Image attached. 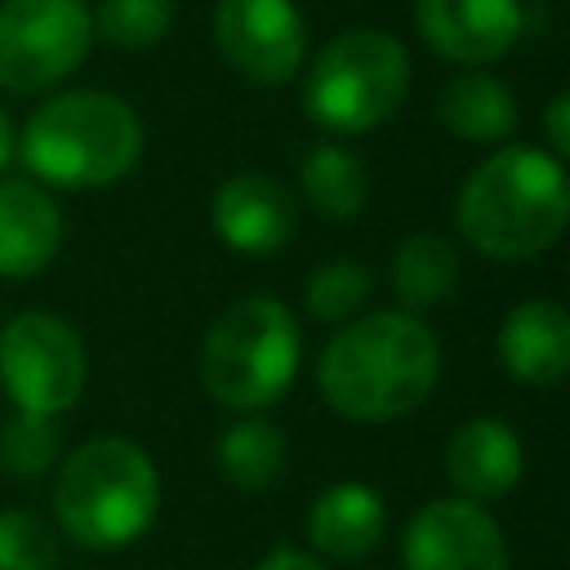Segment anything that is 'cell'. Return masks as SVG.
<instances>
[{"instance_id": "obj_1", "label": "cell", "mask_w": 570, "mask_h": 570, "mask_svg": "<svg viewBox=\"0 0 570 570\" xmlns=\"http://www.w3.org/2000/svg\"><path fill=\"white\" fill-rule=\"evenodd\" d=\"M441 374V343L414 312H370L321 352V396L352 423H392L419 410Z\"/></svg>"}, {"instance_id": "obj_2", "label": "cell", "mask_w": 570, "mask_h": 570, "mask_svg": "<svg viewBox=\"0 0 570 570\" xmlns=\"http://www.w3.org/2000/svg\"><path fill=\"white\" fill-rule=\"evenodd\" d=\"M454 223L463 240L485 258H539L561 240L570 223L566 165L539 147H499L459 187Z\"/></svg>"}, {"instance_id": "obj_3", "label": "cell", "mask_w": 570, "mask_h": 570, "mask_svg": "<svg viewBox=\"0 0 570 570\" xmlns=\"http://www.w3.org/2000/svg\"><path fill=\"white\" fill-rule=\"evenodd\" d=\"M22 165L49 187H107L142 156L138 111L102 89H67L31 111L18 138Z\"/></svg>"}, {"instance_id": "obj_4", "label": "cell", "mask_w": 570, "mask_h": 570, "mask_svg": "<svg viewBox=\"0 0 570 570\" xmlns=\"http://www.w3.org/2000/svg\"><path fill=\"white\" fill-rule=\"evenodd\" d=\"M160 508V476L142 445L125 436H94L58 472L53 512L71 543L111 552L147 534Z\"/></svg>"}, {"instance_id": "obj_5", "label": "cell", "mask_w": 570, "mask_h": 570, "mask_svg": "<svg viewBox=\"0 0 570 570\" xmlns=\"http://www.w3.org/2000/svg\"><path fill=\"white\" fill-rule=\"evenodd\" d=\"M303 338L285 303L240 298L200 338V383L227 410H263L298 374Z\"/></svg>"}, {"instance_id": "obj_6", "label": "cell", "mask_w": 570, "mask_h": 570, "mask_svg": "<svg viewBox=\"0 0 570 570\" xmlns=\"http://www.w3.org/2000/svg\"><path fill=\"white\" fill-rule=\"evenodd\" d=\"M405 94V45L379 27H352L312 58L303 80V111L330 134H370L401 111Z\"/></svg>"}, {"instance_id": "obj_7", "label": "cell", "mask_w": 570, "mask_h": 570, "mask_svg": "<svg viewBox=\"0 0 570 570\" xmlns=\"http://www.w3.org/2000/svg\"><path fill=\"white\" fill-rule=\"evenodd\" d=\"M89 45L85 0H0V89L45 94L85 62Z\"/></svg>"}, {"instance_id": "obj_8", "label": "cell", "mask_w": 570, "mask_h": 570, "mask_svg": "<svg viewBox=\"0 0 570 570\" xmlns=\"http://www.w3.org/2000/svg\"><path fill=\"white\" fill-rule=\"evenodd\" d=\"M0 383L18 410L58 419L85 392L80 334L49 312H18L0 330Z\"/></svg>"}, {"instance_id": "obj_9", "label": "cell", "mask_w": 570, "mask_h": 570, "mask_svg": "<svg viewBox=\"0 0 570 570\" xmlns=\"http://www.w3.org/2000/svg\"><path fill=\"white\" fill-rule=\"evenodd\" d=\"M214 45L254 85H285L307 58V22L294 0H218Z\"/></svg>"}, {"instance_id": "obj_10", "label": "cell", "mask_w": 570, "mask_h": 570, "mask_svg": "<svg viewBox=\"0 0 570 570\" xmlns=\"http://www.w3.org/2000/svg\"><path fill=\"white\" fill-rule=\"evenodd\" d=\"M405 570H512L494 517L468 499L423 503L401 539Z\"/></svg>"}, {"instance_id": "obj_11", "label": "cell", "mask_w": 570, "mask_h": 570, "mask_svg": "<svg viewBox=\"0 0 570 570\" xmlns=\"http://www.w3.org/2000/svg\"><path fill=\"white\" fill-rule=\"evenodd\" d=\"M414 27L445 62L485 67L521 40L525 13L521 0H414Z\"/></svg>"}, {"instance_id": "obj_12", "label": "cell", "mask_w": 570, "mask_h": 570, "mask_svg": "<svg viewBox=\"0 0 570 570\" xmlns=\"http://www.w3.org/2000/svg\"><path fill=\"white\" fill-rule=\"evenodd\" d=\"M209 223H214V232L236 254L263 258V254H276L294 236L298 205H294V191L281 178L258 174V169H245V174H232L214 191Z\"/></svg>"}, {"instance_id": "obj_13", "label": "cell", "mask_w": 570, "mask_h": 570, "mask_svg": "<svg viewBox=\"0 0 570 570\" xmlns=\"http://www.w3.org/2000/svg\"><path fill=\"white\" fill-rule=\"evenodd\" d=\"M521 441L503 419H468L445 445V476L468 503L503 499L521 481Z\"/></svg>"}, {"instance_id": "obj_14", "label": "cell", "mask_w": 570, "mask_h": 570, "mask_svg": "<svg viewBox=\"0 0 570 570\" xmlns=\"http://www.w3.org/2000/svg\"><path fill=\"white\" fill-rule=\"evenodd\" d=\"M499 361L517 383L552 387L570 370V316L552 298L517 303L499 325Z\"/></svg>"}, {"instance_id": "obj_15", "label": "cell", "mask_w": 570, "mask_h": 570, "mask_svg": "<svg viewBox=\"0 0 570 570\" xmlns=\"http://www.w3.org/2000/svg\"><path fill=\"white\" fill-rule=\"evenodd\" d=\"M62 245L58 200L31 178H0V276H36Z\"/></svg>"}, {"instance_id": "obj_16", "label": "cell", "mask_w": 570, "mask_h": 570, "mask_svg": "<svg viewBox=\"0 0 570 570\" xmlns=\"http://www.w3.org/2000/svg\"><path fill=\"white\" fill-rule=\"evenodd\" d=\"M387 530V508L374 485L365 481H338L307 508V539L321 557L356 561L365 557Z\"/></svg>"}, {"instance_id": "obj_17", "label": "cell", "mask_w": 570, "mask_h": 570, "mask_svg": "<svg viewBox=\"0 0 570 570\" xmlns=\"http://www.w3.org/2000/svg\"><path fill=\"white\" fill-rule=\"evenodd\" d=\"M436 116L463 142H503L521 120L512 89L485 71L450 76L436 94Z\"/></svg>"}, {"instance_id": "obj_18", "label": "cell", "mask_w": 570, "mask_h": 570, "mask_svg": "<svg viewBox=\"0 0 570 570\" xmlns=\"http://www.w3.org/2000/svg\"><path fill=\"white\" fill-rule=\"evenodd\" d=\"M459 281V245L436 232H414L392 258V289L410 312H428L450 298Z\"/></svg>"}, {"instance_id": "obj_19", "label": "cell", "mask_w": 570, "mask_h": 570, "mask_svg": "<svg viewBox=\"0 0 570 570\" xmlns=\"http://www.w3.org/2000/svg\"><path fill=\"white\" fill-rule=\"evenodd\" d=\"M298 183H303V196L316 214L334 218V223H347L361 214L365 196H370V178H365V165L347 151V147H334V142H321L303 156V169H298Z\"/></svg>"}, {"instance_id": "obj_20", "label": "cell", "mask_w": 570, "mask_h": 570, "mask_svg": "<svg viewBox=\"0 0 570 570\" xmlns=\"http://www.w3.org/2000/svg\"><path fill=\"white\" fill-rule=\"evenodd\" d=\"M218 468L240 490H267L285 472V436L267 419H236L218 441Z\"/></svg>"}, {"instance_id": "obj_21", "label": "cell", "mask_w": 570, "mask_h": 570, "mask_svg": "<svg viewBox=\"0 0 570 570\" xmlns=\"http://www.w3.org/2000/svg\"><path fill=\"white\" fill-rule=\"evenodd\" d=\"M58 454H62V432H58V419H49V414L18 410L0 428V468L9 476L36 481L58 463Z\"/></svg>"}, {"instance_id": "obj_22", "label": "cell", "mask_w": 570, "mask_h": 570, "mask_svg": "<svg viewBox=\"0 0 570 570\" xmlns=\"http://www.w3.org/2000/svg\"><path fill=\"white\" fill-rule=\"evenodd\" d=\"M89 18L94 36H102L116 49H151L156 40H165L174 22V0H98Z\"/></svg>"}, {"instance_id": "obj_23", "label": "cell", "mask_w": 570, "mask_h": 570, "mask_svg": "<svg viewBox=\"0 0 570 570\" xmlns=\"http://www.w3.org/2000/svg\"><path fill=\"white\" fill-rule=\"evenodd\" d=\"M365 298H370V272L356 267V263H330V267L312 272L307 289H303L307 316L321 321V325H343V321H352Z\"/></svg>"}, {"instance_id": "obj_24", "label": "cell", "mask_w": 570, "mask_h": 570, "mask_svg": "<svg viewBox=\"0 0 570 570\" xmlns=\"http://www.w3.org/2000/svg\"><path fill=\"white\" fill-rule=\"evenodd\" d=\"M58 534L36 512L9 508L0 512V570H53Z\"/></svg>"}, {"instance_id": "obj_25", "label": "cell", "mask_w": 570, "mask_h": 570, "mask_svg": "<svg viewBox=\"0 0 570 570\" xmlns=\"http://www.w3.org/2000/svg\"><path fill=\"white\" fill-rule=\"evenodd\" d=\"M543 134L552 142V156L566 160V151H570V94H552L548 116H543Z\"/></svg>"}, {"instance_id": "obj_26", "label": "cell", "mask_w": 570, "mask_h": 570, "mask_svg": "<svg viewBox=\"0 0 570 570\" xmlns=\"http://www.w3.org/2000/svg\"><path fill=\"white\" fill-rule=\"evenodd\" d=\"M254 570H325L312 552H298V548H276V552H267Z\"/></svg>"}, {"instance_id": "obj_27", "label": "cell", "mask_w": 570, "mask_h": 570, "mask_svg": "<svg viewBox=\"0 0 570 570\" xmlns=\"http://www.w3.org/2000/svg\"><path fill=\"white\" fill-rule=\"evenodd\" d=\"M13 151H18V138H13V120L0 111V169L13 160Z\"/></svg>"}]
</instances>
